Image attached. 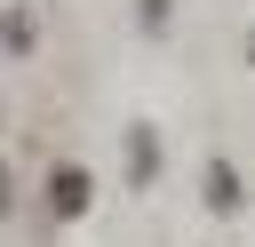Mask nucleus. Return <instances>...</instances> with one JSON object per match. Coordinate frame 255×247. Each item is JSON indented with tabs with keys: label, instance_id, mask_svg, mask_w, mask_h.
<instances>
[{
	"label": "nucleus",
	"instance_id": "1",
	"mask_svg": "<svg viewBox=\"0 0 255 247\" xmlns=\"http://www.w3.org/2000/svg\"><path fill=\"white\" fill-rule=\"evenodd\" d=\"M48 207L56 215H88V167H56L48 175Z\"/></svg>",
	"mask_w": 255,
	"mask_h": 247
},
{
	"label": "nucleus",
	"instance_id": "2",
	"mask_svg": "<svg viewBox=\"0 0 255 247\" xmlns=\"http://www.w3.org/2000/svg\"><path fill=\"white\" fill-rule=\"evenodd\" d=\"M128 151H135V167H128V175H135V183H151V175H159V135H151V127H128Z\"/></svg>",
	"mask_w": 255,
	"mask_h": 247
},
{
	"label": "nucleus",
	"instance_id": "3",
	"mask_svg": "<svg viewBox=\"0 0 255 247\" xmlns=\"http://www.w3.org/2000/svg\"><path fill=\"white\" fill-rule=\"evenodd\" d=\"M0 48H16V56L32 48V8H8L0 16Z\"/></svg>",
	"mask_w": 255,
	"mask_h": 247
},
{
	"label": "nucleus",
	"instance_id": "4",
	"mask_svg": "<svg viewBox=\"0 0 255 247\" xmlns=\"http://www.w3.org/2000/svg\"><path fill=\"white\" fill-rule=\"evenodd\" d=\"M207 199H215V207H239V175L215 167V175H207Z\"/></svg>",
	"mask_w": 255,
	"mask_h": 247
},
{
	"label": "nucleus",
	"instance_id": "5",
	"mask_svg": "<svg viewBox=\"0 0 255 247\" xmlns=\"http://www.w3.org/2000/svg\"><path fill=\"white\" fill-rule=\"evenodd\" d=\"M0 215H8V167H0Z\"/></svg>",
	"mask_w": 255,
	"mask_h": 247
}]
</instances>
